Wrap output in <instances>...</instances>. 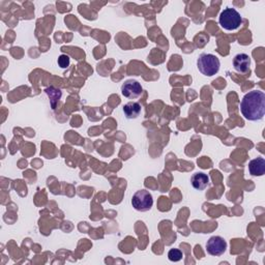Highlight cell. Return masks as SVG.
Returning a JSON list of instances; mask_svg holds the SVG:
<instances>
[{
  "instance_id": "obj_1",
  "label": "cell",
  "mask_w": 265,
  "mask_h": 265,
  "mask_svg": "<svg viewBox=\"0 0 265 265\" xmlns=\"http://www.w3.org/2000/svg\"><path fill=\"white\" fill-rule=\"evenodd\" d=\"M240 112L246 120L259 122L265 115V94L261 90L248 92L240 102Z\"/></svg>"
},
{
  "instance_id": "obj_2",
  "label": "cell",
  "mask_w": 265,
  "mask_h": 265,
  "mask_svg": "<svg viewBox=\"0 0 265 265\" xmlns=\"http://www.w3.org/2000/svg\"><path fill=\"white\" fill-rule=\"evenodd\" d=\"M197 66L200 72L204 76L212 77L218 72L220 62L218 58L214 54L202 53L197 60Z\"/></svg>"
},
{
  "instance_id": "obj_3",
  "label": "cell",
  "mask_w": 265,
  "mask_h": 265,
  "mask_svg": "<svg viewBox=\"0 0 265 265\" xmlns=\"http://www.w3.org/2000/svg\"><path fill=\"white\" fill-rule=\"evenodd\" d=\"M218 23L226 30H236L242 23V17L235 8H226L220 14Z\"/></svg>"
},
{
  "instance_id": "obj_4",
  "label": "cell",
  "mask_w": 265,
  "mask_h": 265,
  "mask_svg": "<svg viewBox=\"0 0 265 265\" xmlns=\"http://www.w3.org/2000/svg\"><path fill=\"white\" fill-rule=\"evenodd\" d=\"M132 205L136 210L145 212L152 210L154 205L152 195L146 190H140L134 194L132 198Z\"/></svg>"
},
{
  "instance_id": "obj_5",
  "label": "cell",
  "mask_w": 265,
  "mask_h": 265,
  "mask_svg": "<svg viewBox=\"0 0 265 265\" xmlns=\"http://www.w3.org/2000/svg\"><path fill=\"white\" fill-rule=\"evenodd\" d=\"M206 250H208V253L212 256H222L227 250V242L223 238L212 236L206 244Z\"/></svg>"
},
{
  "instance_id": "obj_6",
  "label": "cell",
  "mask_w": 265,
  "mask_h": 265,
  "mask_svg": "<svg viewBox=\"0 0 265 265\" xmlns=\"http://www.w3.org/2000/svg\"><path fill=\"white\" fill-rule=\"evenodd\" d=\"M143 92V88L141 84L136 80H126L122 86V94L124 98L130 100L138 98Z\"/></svg>"
},
{
  "instance_id": "obj_7",
  "label": "cell",
  "mask_w": 265,
  "mask_h": 265,
  "mask_svg": "<svg viewBox=\"0 0 265 265\" xmlns=\"http://www.w3.org/2000/svg\"><path fill=\"white\" fill-rule=\"evenodd\" d=\"M250 66H251V58L248 54L240 53L235 55L233 60V66L235 70L244 74L250 70Z\"/></svg>"
},
{
  "instance_id": "obj_8",
  "label": "cell",
  "mask_w": 265,
  "mask_h": 265,
  "mask_svg": "<svg viewBox=\"0 0 265 265\" xmlns=\"http://www.w3.org/2000/svg\"><path fill=\"white\" fill-rule=\"evenodd\" d=\"M190 184H192L194 188L198 190H203L208 188L210 184V178H208V175H206L205 173L198 172V173H195L192 178H190Z\"/></svg>"
},
{
  "instance_id": "obj_9",
  "label": "cell",
  "mask_w": 265,
  "mask_h": 265,
  "mask_svg": "<svg viewBox=\"0 0 265 265\" xmlns=\"http://www.w3.org/2000/svg\"><path fill=\"white\" fill-rule=\"evenodd\" d=\"M248 171L252 176H262L265 173V160L257 158L248 163Z\"/></svg>"
},
{
  "instance_id": "obj_10",
  "label": "cell",
  "mask_w": 265,
  "mask_h": 265,
  "mask_svg": "<svg viewBox=\"0 0 265 265\" xmlns=\"http://www.w3.org/2000/svg\"><path fill=\"white\" fill-rule=\"evenodd\" d=\"M124 113L128 120H135L141 113V105L137 102H130L124 106Z\"/></svg>"
},
{
  "instance_id": "obj_11",
  "label": "cell",
  "mask_w": 265,
  "mask_h": 265,
  "mask_svg": "<svg viewBox=\"0 0 265 265\" xmlns=\"http://www.w3.org/2000/svg\"><path fill=\"white\" fill-rule=\"evenodd\" d=\"M168 258L172 262H178L182 259V252L178 248H171L168 253Z\"/></svg>"
},
{
  "instance_id": "obj_12",
  "label": "cell",
  "mask_w": 265,
  "mask_h": 265,
  "mask_svg": "<svg viewBox=\"0 0 265 265\" xmlns=\"http://www.w3.org/2000/svg\"><path fill=\"white\" fill-rule=\"evenodd\" d=\"M58 64L62 68H66L70 66V57L68 55H60V58H58Z\"/></svg>"
}]
</instances>
